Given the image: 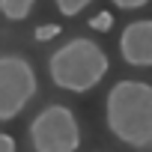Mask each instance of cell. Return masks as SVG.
I'll list each match as a JSON object with an SVG mask.
<instances>
[{
  "mask_svg": "<svg viewBox=\"0 0 152 152\" xmlns=\"http://www.w3.org/2000/svg\"><path fill=\"white\" fill-rule=\"evenodd\" d=\"M110 134L131 149H152V84L122 78L104 99Z\"/></svg>",
  "mask_w": 152,
  "mask_h": 152,
  "instance_id": "cell-1",
  "label": "cell"
},
{
  "mask_svg": "<svg viewBox=\"0 0 152 152\" xmlns=\"http://www.w3.org/2000/svg\"><path fill=\"white\" fill-rule=\"evenodd\" d=\"M110 69L104 48L93 39H69L48 57V75L54 87L66 93H90Z\"/></svg>",
  "mask_w": 152,
  "mask_h": 152,
  "instance_id": "cell-2",
  "label": "cell"
},
{
  "mask_svg": "<svg viewBox=\"0 0 152 152\" xmlns=\"http://www.w3.org/2000/svg\"><path fill=\"white\" fill-rule=\"evenodd\" d=\"M30 146L33 152H78L81 146V125L78 116L66 104L42 107L30 122Z\"/></svg>",
  "mask_w": 152,
  "mask_h": 152,
  "instance_id": "cell-3",
  "label": "cell"
},
{
  "mask_svg": "<svg viewBox=\"0 0 152 152\" xmlns=\"http://www.w3.org/2000/svg\"><path fill=\"white\" fill-rule=\"evenodd\" d=\"M39 90L36 72L21 54H0V122H9L33 102Z\"/></svg>",
  "mask_w": 152,
  "mask_h": 152,
  "instance_id": "cell-4",
  "label": "cell"
},
{
  "mask_svg": "<svg viewBox=\"0 0 152 152\" xmlns=\"http://www.w3.org/2000/svg\"><path fill=\"white\" fill-rule=\"evenodd\" d=\"M119 54L134 69H152V18L125 24L119 33Z\"/></svg>",
  "mask_w": 152,
  "mask_h": 152,
  "instance_id": "cell-5",
  "label": "cell"
},
{
  "mask_svg": "<svg viewBox=\"0 0 152 152\" xmlns=\"http://www.w3.org/2000/svg\"><path fill=\"white\" fill-rule=\"evenodd\" d=\"M36 6V0H0V12L9 21H24Z\"/></svg>",
  "mask_w": 152,
  "mask_h": 152,
  "instance_id": "cell-6",
  "label": "cell"
},
{
  "mask_svg": "<svg viewBox=\"0 0 152 152\" xmlns=\"http://www.w3.org/2000/svg\"><path fill=\"white\" fill-rule=\"evenodd\" d=\"M93 3V0H54V6L63 18H75V15H81L87 6Z\"/></svg>",
  "mask_w": 152,
  "mask_h": 152,
  "instance_id": "cell-7",
  "label": "cell"
},
{
  "mask_svg": "<svg viewBox=\"0 0 152 152\" xmlns=\"http://www.w3.org/2000/svg\"><path fill=\"white\" fill-rule=\"evenodd\" d=\"M90 27L104 33V30H110V27H113V15H110V12H96V15L90 18Z\"/></svg>",
  "mask_w": 152,
  "mask_h": 152,
  "instance_id": "cell-8",
  "label": "cell"
},
{
  "mask_svg": "<svg viewBox=\"0 0 152 152\" xmlns=\"http://www.w3.org/2000/svg\"><path fill=\"white\" fill-rule=\"evenodd\" d=\"M54 36H60V24H42V27H36V39L39 42L54 39Z\"/></svg>",
  "mask_w": 152,
  "mask_h": 152,
  "instance_id": "cell-9",
  "label": "cell"
},
{
  "mask_svg": "<svg viewBox=\"0 0 152 152\" xmlns=\"http://www.w3.org/2000/svg\"><path fill=\"white\" fill-rule=\"evenodd\" d=\"M0 152H18L15 137H12V134H6V131H0Z\"/></svg>",
  "mask_w": 152,
  "mask_h": 152,
  "instance_id": "cell-10",
  "label": "cell"
},
{
  "mask_svg": "<svg viewBox=\"0 0 152 152\" xmlns=\"http://www.w3.org/2000/svg\"><path fill=\"white\" fill-rule=\"evenodd\" d=\"M146 3H149V0H113V6H119V9H128V12H131V9H143Z\"/></svg>",
  "mask_w": 152,
  "mask_h": 152,
  "instance_id": "cell-11",
  "label": "cell"
}]
</instances>
